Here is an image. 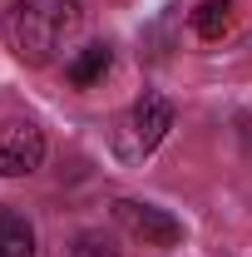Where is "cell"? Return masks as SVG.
Returning a JSON list of instances; mask_svg holds the SVG:
<instances>
[{
  "label": "cell",
  "instance_id": "ba28073f",
  "mask_svg": "<svg viewBox=\"0 0 252 257\" xmlns=\"http://www.w3.org/2000/svg\"><path fill=\"white\" fill-rule=\"evenodd\" d=\"M69 257H119V247H114L104 232H79L74 247H69Z\"/></svg>",
  "mask_w": 252,
  "mask_h": 257
},
{
  "label": "cell",
  "instance_id": "3957f363",
  "mask_svg": "<svg viewBox=\"0 0 252 257\" xmlns=\"http://www.w3.org/2000/svg\"><path fill=\"white\" fill-rule=\"evenodd\" d=\"M114 218H119L134 237H144L149 247H178V242H183V223H178L168 208L139 203V198H119V203H114Z\"/></svg>",
  "mask_w": 252,
  "mask_h": 257
},
{
  "label": "cell",
  "instance_id": "8992f818",
  "mask_svg": "<svg viewBox=\"0 0 252 257\" xmlns=\"http://www.w3.org/2000/svg\"><path fill=\"white\" fill-rule=\"evenodd\" d=\"M232 20H237V5L232 0H203L193 10V30L203 35V40H222V35L232 30Z\"/></svg>",
  "mask_w": 252,
  "mask_h": 257
},
{
  "label": "cell",
  "instance_id": "5b68a950",
  "mask_svg": "<svg viewBox=\"0 0 252 257\" xmlns=\"http://www.w3.org/2000/svg\"><path fill=\"white\" fill-rule=\"evenodd\" d=\"M109 64H114V50L109 45H84L79 50V60H69V84H79V89H89V84H99L104 74H109Z\"/></svg>",
  "mask_w": 252,
  "mask_h": 257
},
{
  "label": "cell",
  "instance_id": "7a4b0ae2",
  "mask_svg": "<svg viewBox=\"0 0 252 257\" xmlns=\"http://www.w3.org/2000/svg\"><path fill=\"white\" fill-rule=\"evenodd\" d=\"M168 128H173V104L149 89V94L134 99L129 114L119 119V128H114V149H119L124 163H139V159H149L158 144H163Z\"/></svg>",
  "mask_w": 252,
  "mask_h": 257
},
{
  "label": "cell",
  "instance_id": "52a82bcc",
  "mask_svg": "<svg viewBox=\"0 0 252 257\" xmlns=\"http://www.w3.org/2000/svg\"><path fill=\"white\" fill-rule=\"evenodd\" d=\"M0 257H35V227L20 213H0Z\"/></svg>",
  "mask_w": 252,
  "mask_h": 257
},
{
  "label": "cell",
  "instance_id": "277c9868",
  "mask_svg": "<svg viewBox=\"0 0 252 257\" xmlns=\"http://www.w3.org/2000/svg\"><path fill=\"white\" fill-rule=\"evenodd\" d=\"M45 163V134L35 124H10L0 134V178H25Z\"/></svg>",
  "mask_w": 252,
  "mask_h": 257
},
{
  "label": "cell",
  "instance_id": "6da1fadb",
  "mask_svg": "<svg viewBox=\"0 0 252 257\" xmlns=\"http://www.w3.org/2000/svg\"><path fill=\"white\" fill-rule=\"evenodd\" d=\"M0 30L15 60L50 64L64 50V40L79 30V0H10Z\"/></svg>",
  "mask_w": 252,
  "mask_h": 257
}]
</instances>
